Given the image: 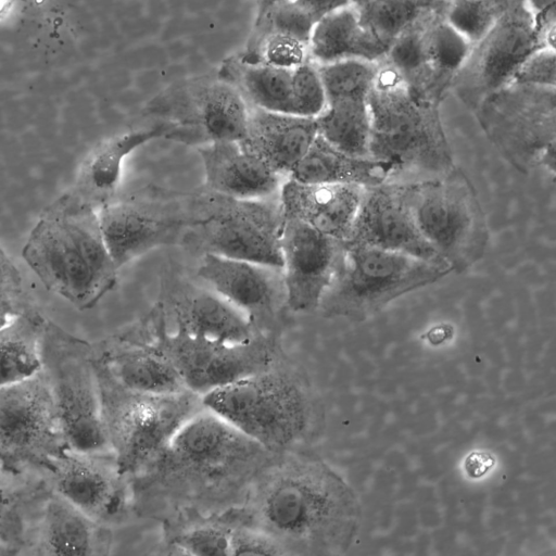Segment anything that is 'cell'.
I'll use <instances>...</instances> for the list:
<instances>
[{"instance_id": "6da1fadb", "label": "cell", "mask_w": 556, "mask_h": 556, "mask_svg": "<svg viewBox=\"0 0 556 556\" xmlns=\"http://www.w3.org/2000/svg\"><path fill=\"white\" fill-rule=\"evenodd\" d=\"M277 455L204 407L129 478L132 516L162 522L180 513L240 507Z\"/></svg>"}, {"instance_id": "7a4b0ae2", "label": "cell", "mask_w": 556, "mask_h": 556, "mask_svg": "<svg viewBox=\"0 0 556 556\" xmlns=\"http://www.w3.org/2000/svg\"><path fill=\"white\" fill-rule=\"evenodd\" d=\"M22 255L47 290L79 311L92 308L117 282L97 211L71 190L43 210Z\"/></svg>"}, {"instance_id": "3957f363", "label": "cell", "mask_w": 556, "mask_h": 556, "mask_svg": "<svg viewBox=\"0 0 556 556\" xmlns=\"http://www.w3.org/2000/svg\"><path fill=\"white\" fill-rule=\"evenodd\" d=\"M330 480L301 450L279 453L256 477L240 511L285 555L317 553L329 542Z\"/></svg>"}, {"instance_id": "277c9868", "label": "cell", "mask_w": 556, "mask_h": 556, "mask_svg": "<svg viewBox=\"0 0 556 556\" xmlns=\"http://www.w3.org/2000/svg\"><path fill=\"white\" fill-rule=\"evenodd\" d=\"M367 103L369 156L390 166L389 181L425 180L455 166L440 106L417 99L383 59Z\"/></svg>"}, {"instance_id": "5b68a950", "label": "cell", "mask_w": 556, "mask_h": 556, "mask_svg": "<svg viewBox=\"0 0 556 556\" xmlns=\"http://www.w3.org/2000/svg\"><path fill=\"white\" fill-rule=\"evenodd\" d=\"M202 402L273 453L301 450L309 435L307 384L287 353L269 368L207 393Z\"/></svg>"}, {"instance_id": "8992f818", "label": "cell", "mask_w": 556, "mask_h": 556, "mask_svg": "<svg viewBox=\"0 0 556 556\" xmlns=\"http://www.w3.org/2000/svg\"><path fill=\"white\" fill-rule=\"evenodd\" d=\"M94 367L109 448L128 478L153 460L177 431L204 408L202 396L190 390L153 394L124 387L97 353Z\"/></svg>"}, {"instance_id": "52a82bcc", "label": "cell", "mask_w": 556, "mask_h": 556, "mask_svg": "<svg viewBox=\"0 0 556 556\" xmlns=\"http://www.w3.org/2000/svg\"><path fill=\"white\" fill-rule=\"evenodd\" d=\"M188 222L181 247L199 255L281 266L283 213L279 194L237 199L201 187L187 193Z\"/></svg>"}, {"instance_id": "ba28073f", "label": "cell", "mask_w": 556, "mask_h": 556, "mask_svg": "<svg viewBox=\"0 0 556 556\" xmlns=\"http://www.w3.org/2000/svg\"><path fill=\"white\" fill-rule=\"evenodd\" d=\"M416 225L452 273H464L485 254L486 216L477 190L456 165L445 174L406 182Z\"/></svg>"}, {"instance_id": "9c48e42d", "label": "cell", "mask_w": 556, "mask_h": 556, "mask_svg": "<svg viewBox=\"0 0 556 556\" xmlns=\"http://www.w3.org/2000/svg\"><path fill=\"white\" fill-rule=\"evenodd\" d=\"M148 339L169 361L185 387L201 396L263 371L286 352L281 338L261 334L244 343H224L168 328L157 302L141 319Z\"/></svg>"}, {"instance_id": "30bf717a", "label": "cell", "mask_w": 556, "mask_h": 556, "mask_svg": "<svg viewBox=\"0 0 556 556\" xmlns=\"http://www.w3.org/2000/svg\"><path fill=\"white\" fill-rule=\"evenodd\" d=\"M451 273L445 265L345 241L339 268L319 308L327 315L364 316Z\"/></svg>"}, {"instance_id": "8fae6325", "label": "cell", "mask_w": 556, "mask_h": 556, "mask_svg": "<svg viewBox=\"0 0 556 556\" xmlns=\"http://www.w3.org/2000/svg\"><path fill=\"white\" fill-rule=\"evenodd\" d=\"M486 138L518 172L555 176L556 88L509 84L472 112Z\"/></svg>"}, {"instance_id": "7c38bea8", "label": "cell", "mask_w": 556, "mask_h": 556, "mask_svg": "<svg viewBox=\"0 0 556 556\" xmlns=\"http://www.w3.org/2000/svg\"><path fill=\"white\" fill-rule=\"evenodd\" d=\"M40 352V370L48 382L71 448L110 451L101 419L93 343L47 319Z\"/></svg>"}, {"instance_id": "4fadbf2b", "label": "cell", "mask_w": 556, "mask_h": 556, "mask_svg": "<svg viewBox=\"0 0 556 556\" xmlns=\"http://www.w3.org/2000/svg\"><path fill=\"white\" fill-rule=\"evenodd\" d=\"M143 116L166 125L165 138L195 148L241 140L249 104L238 88L219 75L177 81L155 96Z\"/></svg>"}, {"instance_id": "5bb4252c", "label": "cell", "mask_w": 556, "mask_h": 556, "mask_svg": "<svg viewBox=\"0 0 556 556\" xmlns=\"http://www.w3.org/2000/svg\"><path fill=\"white\" fill-rule=\"evenodd\" d=\"M71 446L41 370L0 387V464L17 473L45 475Z\"/></svg>"}, {"instance_id": "9a60e30c", "label": "cell", "mask_w": 556, "mask_h": 556, "mask_svg": "<svg viewBox=\"0 0 556 556\" xmlns=\"http://www.w3.org/2000/svg\"><path fill=\"white\" fill-rule=\"evenodd\" d=\"M106 249L119 269L161 247L180 245L188 222L187 193L144 188L97 211Z\"/></svg>"}, {"instance_id": "2e32d148", "label": "cell", "mask_w": 556, "mask_h": 556, "mask_svg": "<svg viewBox=\"0 0 556 556\" xmlns=\"http://www.w3.org/2000/svg\"><path fill=\"white\" fill-rule=\"evenodd\" d=\"M446 0L422 14L389 48L383 60L419 100L441 106L471 45L446 22Z\"/></svg>"}, {"instance_id": "e0dca14e", "label": "cell", "mask_w": 556, "mask_h": 556, "mask_svg": "<svg viewBox=\"0 0 556 556\" xmlns=\"http://www.w3.org/2000/svg\"><path fill=\"white\" fill-rule=\"evenodd\" d=\"M540 48L532 14L523 0H513L486 35L470 47L451 93L473 112L486 97L507 86L520 64Z\"/></svg>"}, {"instance_id": "ac0fdd59", "label": "cell", "mask_w": 556, "mask_h": 556, "mask_svg": "<svg viewBox=\"0 0 556 556\" xmlns=\"http://www.w3.org/2000/svg\"><path fill=\"white\" fill-rule=\"evenodd\" d=\"M195 276L239 308L260 333L281 338L290 313L281 266L205 254Z\"/></svg>"}, {"instance_id": "d6986e66", "label": "cell", "mask_w": 556, "mask_h": 556, "mask_svg": "<svg viewBox=\"0 0 556 556\" xmlns=\"http://www.w3.org/2000/svg\"><path fill=\"white\" fill-rule=\"evenodd\" d=\"M47 478L54 492L100 523L113 528L132 516L129 478L111 451L70 448Z\"/></svg>"}, {"instance_id": "ffe728a7", "label": "cell", "mask_w": 556, "mask_h": 556, "mask_svg": "<svg viewBox=\"0 0 556 556\" xmlns=\"http://www.w3.org/2000/svg\"><path fill=\"white\" fill-rule=\"evenodd\" d=\"M157 302L174 329L198 338L236 344L262 334L233 304L176 266L164 273Z\"/></svg>"}, {"instance_id": "44dd1931", "label": "cell", "mask_w": 556, "mask_h": 556, "mask_svg": "<svg viewBox=\"0 0 556 556\" xmlns=\"http://www.w3.org/2000/svg\"><path fill=\"white\" fill-rule=\"evenodd\" d=\"M344 242L298 219L285 217L280 251L290 312L308 313L319 308L339 268Z\"/></svg>"}, {"instance_id": "7402d4cb", "label": "cell", "mask_w": 556, "mask_h": 556, "mask_svg": "<svg viewBox=\"0 0 556 556\" xmlns=\"http://www.w3.org/2000/svg\"><path fill=\"white\" fill-rule=\"evenodd\" d=\"M346 242L400 252L447 266L416 225L406 182L386 181L365 188Z\"/></svg>"}, {"instance_id": "603a6c76", "label": "cell", "mask_w": 556, "mask_h": 556, "mask_svg": "<svg viewBox=\"0 0 556 556\" xmlns=\"http://www.w3.org/2000/svg\"><path fill=\"white\" fill-rule=\"evenodd\" d=\"M93 345L115 379L130 390L153 394L188 390L169 361L148 339L141 320Z\"/></svg>"}, {"instance_id": "cb8c5ba5", "label": "cell", "mask_w": 556, "mask_h": 556, "mask_svg": "<svg viewBox=\"0 0 556 556\" xmlns=\"http://www.w3.org/2000/svg\"><path fill=\"white\" fill-rule=\"evenodd\" d=\"M112 530L52 490L42 506L24 555H110L114 542Z\"/></svg>"}, {"instance_id": "d4e9b609", "label": "cell", "mask_w": 556, "mask_h": 556, "mask_svg": "<svg viewBox=\"0 0 556 556\" xmlns=\"http://www.w3.org/2000/svg\"><path fill=\"white\" fill-rule=\"evenodd\" d=\"M203 164L202 187L237 199L278 195L283 177L244 149L239 140L218 141L197 148Z\"/></svg>"}, {"instance_id": "484cf974", "label": "cell", "mask_w": 556, "mask_h": 556, "mask_svg": "<svg viewBox=\"0 0 556 556\" xmlns=\"http://www.w3.org/2000/svg\"><path fill=\"white\" fill-rule=\"evenodd\" d=\"M364 189L352 185L283 181L279 199L286 218H294L323 233L346 241Z\"/></svg>"}, {"instance_id": "4316f807", "label": "cell", "mask_w": 556, "mask_h": 556, "mask_svg": "<svg viewBox=\"0 0 556 556\" xmlns=\"http://www.w3.org/2000/svg\"><path fill=\"white\" fill-rule=\"evenodd\" d=\"M317 135L316 117L249 105L245 132L239 142L276 173L288 178Z\"/></svg>"}, {"instance_id": "83f0119b", "label": "cell", "mask_w": 556, "mask_h": 556, "mask_svg": "<svg viewBox=\"0 0 556 556\" xmlns=\"http://www.w3.org/2000/svg\"><path fill=\"white\" fill-rule=\"evenodd\" d=\"M166 132L165 124L152 122L103 139L86 155L70 190L98 211L116 198L125 159L142 144L165 138Z\"/></svg>"}, {"instance_id": "f1b7e54d", "label": "cell", "mask_w": 556, "mask_h": 556, "mask_svg": "<svg viewBox=\"0 0 556 556\" xmlns=\"http://www.w3.org/2000/svg\"><path fill=\"white\" fill-rule=\"evenodd\" d=\"M51 491L47 476L17 473L0 464V555H24Z\"/></svg>"}, {"instance_id": "f546056e", "label": "cell", "mask_w": 556, "mask_h": 556, "mask_svg": "<svg viewBox=\"0 0 556 556\" xmlns=\"http://www.w3.org/2000/svg\"><path fill=\"white\" fill-rule=\"evenodd\" d=\"M218 75L235 85L251 106L271 112L298 113L303 65L282 68L236 58L225 62Z\"/></svg>"}, {"instance_id": "4dcf8cb0", "label": "cell", "mask_w": 556, "mask_h": 556, "mask_svg": "<svg viewBox=\"0 0 556 556\" xmlns=\"http://www.w3.org/2000/svg\"><path fill=\"white\" fill-rule=\"evenodd\" d=\"M391 168L370 156L346 153L317 135L287 179L370 188L389 181Z\"/></svg>"}, {"instance_id": "1f68e13d", "label": "cell", "mask_w": 556, "mask_h": 556, "mask_svg": "<svg viewBox=\"0 0 556 556\" xmlns=\"http://www.w3.org/2000/svg\"><path fill=\"white\" fill-rule=\"evenodd\" d=\"M237 507L219 514L180 513L162 522L157 554L230 556Z\"/></svg>"}, {"instance_id": "d6a6232c", "label": "cell", "mask_w": 556, "mask_h": 556, "mask_svg": "<svg viewBox=\"0 0 556 556\" xmlns=\"http://www.w3.org/2000/svg\"><path fill=\"white\" fill-rule=\"evenodd\" d=\"M388 48L359 23L351 5L317 21L309 38V61L324 65L344 60L381 61Z\"/></svg>"}, {"instance_id": "836d02e7", "label": "cell", "mask_w": 556, "mask_h": 556, "mask_svg": "<svg viewBox=\"0 0 556 556\" xmlns=\"http://www.w3.org/2000/svg\"><path fill=\"white\" fill-rule=\"evenodd\" d=\"M47 319L28 306L0 330V387L31 378L41 369V338Z\"/></svg>"}, {"instance_id": "e575fe53", "label": "cell", "mask_w": 556, "mask_h": 556, "mask_svg": "<svg viewBox=\"0 0 556 556\" xmlns=\"http://www.w3.org/2000/svg\"><path fill=\"white\" fill-rule=\"evenodd\" d=\"M316 122L318 135L336 148L353 155L369 156L367 98L346 97L328 101Z\"/></svg>"}, {"instance_id": "d590c367", "label": "cell", "mask_w": 556, "mask_h": 556, "mask_svg": "<svg viewBox=\"0 0 556 556\" xmlns=\"http://www.w3.org/2000/svg\"><path fill=\"white\" fill-rule=\"evenodd\" d=\"M443 0H352L359 23L388 50L422 14Z\"/></svg>"}, {"instance_id": "8d00e7d4", "label": "cell", "mask_w": 556, "mask_h": 556, "mask_svg": "<svg viewBox=\"0 0 556 556\" xmlns=\"http://www.w3.org/2000/svg\"><path fill=\"white\" fill-rule=\"evenodd\" d=\"M316 66L327 103L346 97L367 98L375 83L378 62L344 60Z\"/></svg>"}, {"instance_id": "74e56055", "label": "cell", "mask_w": 556, "mask_h": 556, "mask_svg": "<svg viewBox=\"0 0 556 556\" xmlns=\"http://www.w3.org/2000/svg\"><path fill=\"white\" fill-rule=\"evenodd\" d=\"M509 4L490 0H446L444 16L472 46L486 35Z\"/></svg>"}, {"instance_id": "f35d334b", "label": "cell", "mask_w": 556, "mask_h": 556, "mask_svg": "<svg viewBox=\"0 0 556 556\" xmlns=\"http://www.w3.org/2000/svg\"><path fill=\"white\" fill-rule=\"evenodd\" d=\"M237 522L232 533L231 555H285L278 543L265 531L249 523L237 507Z\"/></svg>"}, {"instance_id": "ab89813d", "label": "cell", "mask_w": 556, "mask_h": 556, "mask_svg": "<svg viewBox=\"0 0 556 556\" xmlns=\"http://www.w3.org/2000/svg\"><path fill=\"white\" fill-rule=\"evenodd\" d=\"M509 84L556 88L555 49L540 48L532 52L517 68Z\"/></svg>"}, {"instance_id": "60d3db41", "label": "cell", "mask_w": 556, "mask_h": 556, "mask_svg": "<svg viewBox=\"0 0 556 556\" xmlns=\"http://www.w3.org/2000/svg\"><path fill=\"white\" fill-rule=\"evenodd\" d=\"M0 304L24 309L29 305L25 301L23 279L20 270L0 247Z\"/></svg>"}, {"instance_id": "b9f144b4", "label": "cell", "mask_w": 556, "mask_h": 556, "mask_svg": "<svg viewBox=\"0 0 556 556\" xmlns=\"http://www.w3.org/2000/svg\"><path fill=\"white\" fill-rule=\"evenodd\" d=\"M314 23L327 14L352 4V0H292Z\"/></svg>"}, {"instance_id": "7bdbcfd3", "label": "cell", "mask_w": 556, "mask_h": 556, "mask_svg": "<svg viewBox=\"0 0 556 556\" xmlns=\"http://www.w3.org/2000/svg\"><path fill=\"white\" fill-rule=\"evenodd\" d=\"M523 2L532 14L533 20L556 12V0H523Z\"/></svg>"}, {"instance_id": "ee69618b", "label": "cell", "mask_w": 556, "mask_h": 556, "mask_svg": "<svg viewBox=\"0 0 556 556\" xmlns=\"http://www.w3.org/2000/svg\"><path fill=\"white\" fill-rule=\"evenodd\" d=\"M492 465V458L484 453H475L467 459V470L472 476L482 475Z\"/></svg>"}, {"instance_id": "f6af8a7d", "label": "cell", "mask_w": 556, "mask_h": 556, "mask_svg": "<svg viewBox=\"0 0 556 556\" xmlns=\"http://www.w3.org/2000/svg\"><path fill=\"white\" fill-rule=\"evenodd\" d=\"M25 309V308H24ZM23 309H18L14 306L0 304V330L9 323V320Z\"/></svg>"}, {"instance_id": "bcb514c9", "label": "cell", "mask_w": 556, "mask_h": 556, "mask_svg": "<svg viewBox=\"0 0 556 556\" xmlns=\"http://www.w3.org/2000/svg\"><path fill=\"white\" fill-rule=\"evenodd\" d=\"M289 1V0H256V17L265 13L267 10L273 8L274 5Z\"/></svg>"}, {"instance_id": "7dc6e473", "label": "cell", "mask_w": 556, "mask_h": 556, "mask_svg": "<svg viewBox=\"0 0 556 556\" xmlns=\"http://www.w3.org/2000/svg\"><path fill=\"white\" fill-rule=\"evenodd\" d=\"M490 1L500 2V3H504V4H509L513 0H490Z\"/></svg>"}]
</instances>
